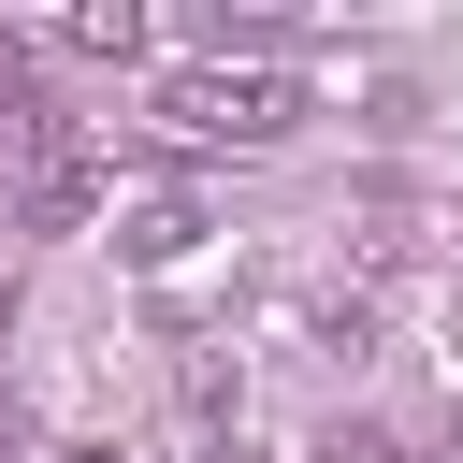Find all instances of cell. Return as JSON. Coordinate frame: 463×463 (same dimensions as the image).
<instances>
[{"mask_svg":"<svg viewBox=\"0 0 463 463\" xmlns=\"http://www.w3.org/2000/svg\"><path fill=\"white\" fill-rule=\"evenodd\" d=\"M203 463H260V449H246V434H217V449H203Z\"/></svg>","mask_w":463,"mask_h":463,"instance_id":"cell-8","label":"cell"},{"mask_svg":"<svg viewBox=\"0 0 463 463\" xmlns=\"http://www.w3.org/2000/svg\"><path fill=\"white\" fill-rule=\"evenodd\" d=\"M203 232H217V217H203L188 188H130V203H116V260H145V275H174Z\"/></svg>","mask_w":463,"mask_h":463,"instance_id":"cell-2","label":"cell"},{"mask_svg":"<svg viewBox=\"0 0 463 463\" xmlns=\"http://www.w3.org/2000/svg\"><path fill=\"white\" fill-rule=\"evenodd\" d=\"M58 43H72V58H145V14H130V0H87Z\"/></svg>","mask_w":463,"mask_h":463,"instance_id":"cell-4","label":"cell"},{"mask_svg":"<svg viewBox=\"0 0 463 463\" xmlns=\"http://www.w3.org/2000/svg\"><path fill=\"white\" fill-rule=\"evenodd\" d=\"M58 463H130V449H116V434H72V449H58Z\"/></svg>","mask_w":463,"mask_h":463,"instance_id":"cell-7","label":"cell"},{"mask_svg":"<svg viewBox=\"0 0 463 463\" xmlns=\"http://www.w3.org/2000/svg\"><path fill=\"white\" fill-rule=\"evenodd\" d=\"M159 116H174L188 145H275V130H289V72H232V58H188V72H159Z\"/></svg>","mask_w":463,"mask_h":463,"instance_id":"cell-1","label":"cell"},{"mask_svg":"<svg viewBox=\"0 0 463 463\" xmlns=\"http://www.w3.org/2000/svg\"><path fill=\"white\" fill-rule=\"evenodd\" d=\"M72 217H116V174L101 159H29V232H72Z\"/></svg>","mask_w":463,"mask_h":463,"instance_id":"cell-3","label":"cell"},{"mask_svg":"<svg viewBox=\"0 0 463 463\" xmlns=\"http://www.w3.org/2000/svg\"><path fill=\"white\" fill-rule=\"evenodd\" d=\"M347 463H420V449L405 434H347Z\"/></svg>","mask_w":463,"mask_h":463,"instance_id":"cell-6","label":"cell"},{"mask_svg":"<svg viewBox=\"0 0 463 463\" xmlns=\"http://www.w3.org/2000/svg\"><path fill=\"white\" fill-rule=\"evenodd\" d=\"M0 101L29 116V43H14V29H0Z\"/></svg>","mask_w":463,"mask_h":463,"instance_id":"cell-5","label":"cell"},{"mask_svg":"<svg viewBox=\"0 0 463 463\" xmlns=\"http://www.w3.org/2000/svg\"><path fill=\"white\" fill-rule=\"evenodd\" d=\"M0 318H14V232H0Z\"/></svg>","mask_w":463,"mask_h":463,"instance_id":"cell-9","label":"cell"}]
</instances>
